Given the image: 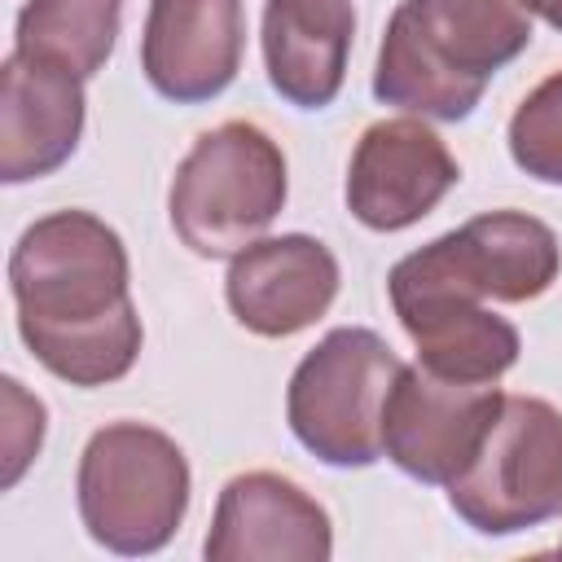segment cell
I'll return each instance as SVG.
<instances>
[{
	"label": "cell",
	"instance_id": "6da1fadb",
	"mask_svg": "<svg viewBox=\"0 0 562 562\" xmlns=\"http://www.w3.org/2000/svg\"><path fill=\"white\" fill-rule=\"evenodd\" d=\"M127 281V246L92 211L26 224L9 255V290L31 356L70 386L127 378L145 342Z\"/></svg>",
	"mask_w": 562,
	"mask_h": 562
},
{
	"label": "cell",
	"instance_id": "7a4b0ae2",
	"mask_svg": "<svg viewBox=\"0 0 562 562\" xmlns=\"http://www.w3.org/2000/svg\"><path fill=\"white\" fill-rule=\"evenodd\" d=\"M531 44L527 0H400L378 48L373 97L382 105L461 123L483 88Z\"/></svg>",
	"mask_w": 562,
	"mask_h": 562
},
{
	"label": "cell",
	"instance_id": "3957f363",
	"mask_svg": "<svg viewBox=\"0 0 562 562\" xmlns=\"http://www.w3.org/2000/svg\"><path fill=\"white\" fill-rule=\"evenodd\" d=\"M189 457L145 422H110L92 430L75 474L83 531L123 558H145L171 544L189 514Z\"/></svg>",
	"mask_w": 562,
	"mask_h": 562
},
{
	"label": "cell",
	"instance_id": "277c9868",
	"mask_svg": "<svg viewBox=\"0 0 562 562\" xmlns=\"http://www.w3.org/2000/svg\"><path fill=\"white\" fill-rule=\"evenodd\" d=\"M290 193L281 145L250 119H228L193 140L167 193L176 237L202 259L255 246Z\"/></svg>",
	"mask_w": 562,
	"mask_h": 562
},
{
	"label": "cell",
	"instance_id": "5b68a950",
	"mask_svg": "<svg viewBox=\"0 0 562 562\" xmlns=\"http://www.w3.org/2000/svg\"><path fill=\"white\" fill-rule=\"evenodd\" d=\"M404 360L364 325L329 329L290 373L285 422L294 439L334 470H364L382 457V408Z\"/></svg>",
	"mask_w": 562,
	"mask_h": 562
},
{
	"label": "cell",
	"instance_id": "8992f818",
	"mask_svg": "<svg viewBox=\"0 0 562 562\" xmlns=\"http://www.w3.org/2000/svg\"><path fill=\"white\" fill-rule=\"evenodd\" d=\"M448 505L479 536H518L562 514V408L505 395L474 461L448 483Z\"/></svg>",
	"mask_w": 562,
	"mask_h": 562
},
{
	"label": "cell",
	"instance_id": "52a82bcc",
	"mask_svg": "<svg viewBox=\"0 0 562 562\" xmlns=\"http://www.w3.org/2000/svg\"><path fill=\"white\" fill-rule=\"evenodd\" d=\"M391 307L417 347V364L452 382H501L522 351L518 329L483 307L465 277L452 268L443 233L408 250L386 277Z\"/></svg>",
	"mask_w": 562,
	"mask_h": 562
},
{
	"label": "cell",
	"instance_id": "ba28073f",
	"mask_svg": "<svg viewBox=\"0 0 562 562\" xmlns=\"http://www.w3.org/2000/svg\"><path fill=\"white\" fill-rule=\"evenodd\" d=\"M501 400L496 382H452L404 364L382 408V457L417 483L448 487L483 448Z\"/></svg>",
	"mask_w": 562,
	"mask_h": 562
},
{
	"label": "cell",
	"instance_id": "9c48e42d",
	"mask_svg": "<svg viewBox=\"0 0 562 562\" xmlns=\"http://www.w3.org/2000/svg\"><path fill=\"white\" fill-rule=\"evenodd\" d=\"M461 180L443 136L422 119L369 123L347 167V211L373 233H400L426 220Z\"/></svg>",
	"mask_w": 562,
	"mask_h": 562
},
{
	"label": "cell",
	"instance_id": "30bf717a",
	"mask_svg": "<svg viewBox=\"0 0 562 562\" xmlns=\"http://www.w3.org/2000/svg\"><path fill=\"white\" fill-rule=\"evenodd\" d=\"M202 553L211 562H325L334 522L294 479L246 470L224 483Z\"/></svg>",
	"mask_w": 562,
	"mask_h": 562
},
{
	"label": "cell",
	"instance_id": "8fae6325",
	"mask_svg": "<svg viewBox=\"0 0 562 562\" xmlns=\"http://www.w3.org/2000/svg\"><path fill=\"white\" fill-rule=\"evenodd\" d=\"M241 0H149L140 31V70L176 105L215 101L241 70Z\"/></svg>",
	"mask_w": 562,
	"mask_h": 562
},
{
	"label": "cell",
	"instance_id": "7c38bea8",
	"mask_svg": "<svg viewBox=\"0 0 562 562\" xmlns=\"http://www.w3.org/2000/svg\"><path fill=\"white\" fill-rule=\"evenodd\" d=\"M338 281V259L321 237L281 233L233 255L224 299L241 329L259 338H290L329 312Z\"/></svg>",
	"mask_w": 562,
	"mask_h": 562
},
{
	"label": "cell",
	"instance_id": "4fadbf2b",
	"mask_svg": "<svg viewBox=\"0 0 562 562\" xmlns=\"http://www.w3.org/2000/svg\"><path fill=\"white\" fill-rule=\"evenodd\" d=\"M83 114L79 75L13 48L0 66V180L26 184L66 167L79 149Z\"/></svg>",
	"mask_w": 562,
	"mask_h": 562
},
{
	"label": "cell",
	"instance_id": "5bb4252c",
	"mask_svg": "<svg viewBox=\"0 0 562 562\" xmlns=\"http://www.w3.org/2000/svg\"><path fill=\"white\" fill-rule=\"evenodd\" d=\"M263 70L281 101L325 110L342 92L356 40L351 0H263Z\"/></svg>",
	"mask_w": 562,
	"mask_h": 562
},
{
	"label": "cell",
	"instance_id": "9a60e30c",
	"mask_svg": "<svg viewBox=\"0 0 562 562\" xmlns=\"http://www.w3.org/2000/svg\"><path fill=\"white\" fill-rule=\"evenodd\" d=\"M452 268L479 299L531 303L562 272L558 233L527 211H483L443 233Z\"/></svg>",
	"mask_w": 562,
	"mask_h": 562
},
{
	"label": "cell",
	"instance_id": "2e32d148",
	"mask_svg": "<svg viewBox=\"0 0 562 562\" xmlns=\"http://www.w3.org/2000/svg\"><path fill=\"white\" fill-rule=\"evenodd\" d=\"M119 26L123 0H26L13 22V48L92 79L105 70Z\"/></svg>",
	"mask_w": 562,
	"mask_h": 562
},
{
	"label": "cell",
	"instance_id": "e0dca14e",
	"mask_svg": "<svg viewBox=\"0 0 562 562\" xmlns=\"http://www.w3.org/2000/svg\"><path fill=\"white\" fill-rule=\"evenodd\" d=\"M509 158L540 184H562V70L540 79L509 119Z\"/></svg>",
	"mask_w": 562,
	"mask_h": 562
},
{
	"label": "cell",
	"instance_id": "ac0fdd59",
	"mask_svg": "<svg viewBox=\"0 0 562 562\" xmlns=\"http://www.w3.org/2000/svg\"><path fill=\"white\" fill-rule=\"evenodd\" d=\"M0 386H4V439H0L4 443V474H0V483L13 487L26 474V465L40 457L48 413H44V404L35 395L22 391L18 378H4Z\"/></svg>",
	"mask_w": 562,
	"mask_h": 562
},
{
	"label": "cell",
	"instance_id": "d6986e66",
	"mask_svg": "<svg viewBox=\"0 0 562 562\" xmlns=\"http://www.w3.org/2000/svg\"><path fill=\"white\" fill-rule=\"evenodd\" d=\"M531 4V13H540L553 31H562V0H527Z\"/></svg>",
	"mask_w": 562,
	"mask_h": 562
},
{
	"label": "cell",
	"instance_id": "ffe728a7",
	"mask_svg": "<svg viewBox=\"0 0 562 562\" xmlns=\"http://www.w3.org/2000/svg\"><path fill=\"white\" fill-rule=\"evenodd\" d=\"M558 553H562V544H558Z\"/></svg>",
	"mask_w": 562,
	"mask_h": 562
}]
</instances>
